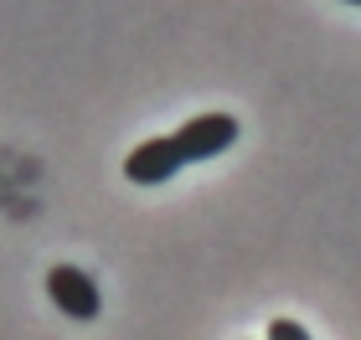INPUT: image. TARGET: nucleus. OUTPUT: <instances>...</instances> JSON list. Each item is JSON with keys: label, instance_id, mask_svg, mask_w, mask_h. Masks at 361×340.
<instances>
[{"label": "nucleus", "instance_id": "obj_1", "mask_svg": "<svg viewBox=\"0 0 361 340\" xmlns=\"http://www.w3.org/2000/svg\"><path fill=\"white\" fill-rule=\"evenodd\" d=\"M238 119L233 113H196V119H186L171 134V144H176V155H180V165H196V160H217V155H227L238 144Z\"/></svg>", "mask_w": 361, "mask_h": 340}, {"label": "nucleus", "instance_id": "obj_2", "mask_svg": "<svg viewBox=\"0 0 361 340\" xmlns=\"http://www.w3.org/2000/svg\"><path fill=\"white\" fill-rule=\"evenodd\" d=\"M47 299H52L68 320H98V310H104L98 284L83 268H73V263H57L52 273H47Z\"/></svg>", "mask_w": 361, "mask_h": 340}, {"label": "nucleus", "instance_id": "obj_3", "mask_svg": "<svg viewBox=\"0 0 361 340\" xmlns=\"http://www.w3.org/2000/svg\"><path fill=\"white\" fill-rule=\"evenodd\" d=\"M124 175L135 186H160V181H171V175H180V155H176L171 134H155V139L135 144V150L124 155Z\"/></svg>", "mask_w": 361, "mask_h": 340}, {"label": "nucleus", "instance_id": "obj_4", "mask_svg": "<svg viewBox=\"0 0 361 340\" xmlns=\"http://www.w3.org/2000/svg\"><path fill=\"white\" fill-rule=\"evenodd\" d=\"M264 340H310V330L300 325V320H274Z\"/></svg>", "mask_w": 361, "mask_h": 340}, {"label": "nucleus", "instance_id": "obj_5", "mask_svg": "<svg viewBox=\"0 0 361 340\" xmlns=\"http://www.w3.org/2000/svg\"><path fill=\"white\" fill-rule=\"evenodd\" d=\"M346 6H361V0H346Z\"/></svg>", "mask_w": 361, "mask_h": 340}]
</instances>
